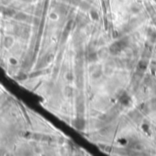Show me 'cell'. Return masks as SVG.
Returning <instances> with one entry per match:
<instances>
[{
  "label": "cell",
  "mask_w": 156,
  "mask_h": 156,
  "mask_svg": "<svg viewBox=\"0 0 156 156\" xmlns=\"http://www.w3.org/2000/svg\"><path fill=\"white\" fill-rule=\"evenodd\" d=\"M66 138L0 82V155L63 154Z\"/></svg>",
  "instance_id": "cell-1"
}]
</instances>
